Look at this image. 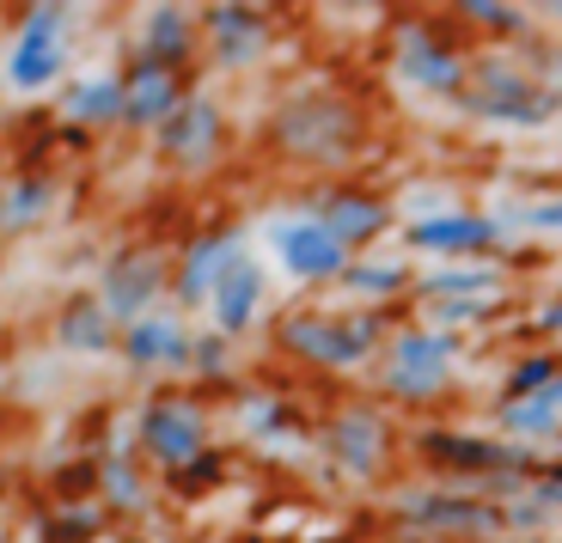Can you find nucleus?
Masks as SVG:
<instances>
[{
  "label": "nucleus",
  "instance_id": "obj_1",
  "mask_svg": "<svg viewBox=\"0 0 562 543\" xmlns=\"http://www.w3.org/2000/svg\"><path fill=\"white\" fill-rule=\"evenodd\" d=\"M56 31H61L56 7H37V13L25 19V31H19V43H13V61H7V86H13V92H43L49 80H61L68 43H61Z\"/></svg>",
  "mask_w": 562,
  "mask_h": 543
},
{
  "label": "nucleus",
  "instance_id": "obj_2",
  "mask_svg": "<svg viewBox=\"0 0 562 543\" xmlns=\"http://www.w3.org/2000/svg\"><path fill=\"white\" fill-rule=\"evenodd\" d=\"M276 251H281V263H288V275L324 281V275L342 269V251H349V245H342L324 220H281L276 226Z\"/></svg>",
  "mask_w": 562,
  "mask_h": 543
},
{
  "label": "nucleus",
  "instance_id": "obj_3",
  "mask_svg": "<svg viewBox=\"0 0 562 543\" xmlns=\"http://www.w3.org/2000/svg\"><path fill=\"white\" fill-rule=\"evenodd\" d=\"M288 342L312 361H330V366H355L367 349H373V324H318V318H300L288 324Z\"/></svg>",
  "mask_w": 562,
  "mask_h": 543
},
{
  "label": "nucleus",
  "instance_id": "obj_4",
  "mask_svg": "<svg viewBox=\"0 0 562 543\" xmlns=\"http://www.w3.org/2000/svg\"><path fill=\"white\" fill-rule=\"evenodd\" d=\"M447 366H452V336H404L392 349V378H397V391H435L440 378H447Z\"/></svg>",
  "mask_w": 562,
  "mask_h": 543
},
{
  "label": "nucleus",
  "instance_id": "obj_5",
  "mask_svg": "<svg viewBox=\"0 0 562 543\" xmlns=\"http://www.w3.org/2000/svg\"><path fill=\"white\" fill-rule=\"evenodd\" d=\"M147 452L166 464H190L202 452V421L196 409H183V404H154L147 409Z\"/></svg>",
  "mask_w": 562,
  "mask_h": 543
},
{
  "label": "nucleus",
  "instance_id": "obj_6",
  "mask_svg": "<svg viewBox=\"0 0 562 543\" xmlns=\"http://www.w3.org/2000/svg\"><path fill=\"white\" fill-rule=\"evenodd\" d=\"M257 299H263V269L239 257V263L226 269V281L214 287V318H221V330H245L257 318Z\"/></svg>",
  "mask_w": 562,
  "mask_h": 543
},
{
  "label": "nucleus",
  "instance_id": "obj_7",
  "mask_svg": "<svg viewBox=\"0 0 562 543\" xmlns=\"http://www.w3.org/2000/svg\"><path fill=\"white\" fill-rule=\"evenodd\" d=\"M245 257V245L239 238H209V245H196L190 251V263H183V299H214V287L226 281V269Z\"/></svg>",
  "mask_w": 562,
  "mask_h": 543
},
{
  "label": "nucleus",
  "instance_id": "obj_8",
  "mask_svg": "<svg viewBox=\"0 0 562 543\" xmlns=\"http://www.w3.org/2000/svg\"><path fill=\"white\" fill-rule=\"evenodd\" d=\"M154 287H159V257H147V251L123 257V263L104 275V312H140Z\"/></svg>",
  "mask_w": 562,
  "mask_h": 543
},
{
  "label": "nucleus",
  "instance_id": "obj_9",
  "mask_svg": "<svg viewBox=\"0 0 562 543\" xmlns=\"http://www.w3.org/2000/svg\"><path fill=\"white\" fill-rule=\"evenodd\" d=\"M495 226L477 220V214H440V220H422L416 233H409V245H422V251H471V245H490Z\"/></svg>",
  "mask_w": 562,
  "mask_h": 543
},
{
  "label": "nucleus",
  "instance_id": "obj_10",
  "mask_svg": "<svg viewBox=\"0 0 562 543\" xmlns=\"http://www.w3.org/2000/svg\"><path fill=\"white\" fill-rule=\"evenodd\" d=\"M214 128H221V123H214L209 104H183V111L166 123V147L178 159H190V166H202V159L214 154Z\"/></svg>",
  "mask_w": 562,
  "mask_h": 543
},
{
  "label": "nucleus",
  "instance_id": "obj_11",
  "mask_svg": "<svg viewBox=\"0 0 562 543\" xmlns=\"http://www.w3.org/2000/svg\"><path fill=\"white\" fill-rule=\"evenodd\" d=\"M397 73L416 86H452L459 80V61L447 56V49H435L428 37H404V49H397Z\"/></svg>",
  "mask_w": 562,
  "mask_h": 543
},
{
  "label": "nucleus",
  "instance_id": "obj_12",
  "mask_svg": "<svg viewBox=\"0 0 562 543\" xmlns=\"http://www.w3.org/2000/svg\"><path fill=\"white\" fill-rule=\"evenodd\" d=\"M171 104H178V86L166 68H140L128 80V116L135 123H159V116H171Z\"/></svg>",
  "mask_w": 562,
  "mask_h": 543
},
{
  "label": "nucleus",
  "instance_id": "obj_13",
  "mask_svg": "<svg viewBox=\"0 0 562 543\" xmlns=\"http://www.w3.org/2000/svg\"><path fill=\"white\" fill-rule=\"evenodd\" d=\"M128 354H135L140 366H171V361H183L190 354V342H183V330L178 324H135L128 330Z\"/></svg>",
  "mask_w": 562,
  "mask_h": 543
},
{
  "label": "nucleus",
  "instance_id": "obj_14",
  "mask_svg": "<svg viewBox=\"0 0 562 543\" xmlns=\"http://www.w3.org/2000/svg\"><path fill=\"white\" fill-rule=\"evenodd\" d=\"M128 86H116V80H80L68 98H61V111L68 116H80V123H92V116H116V111H128Z\"/></svg>",
  "mask_w": 562,
  "mask_h": 543
},
{
  "label": "nucleus",
  "instance_id": "obj_15",
  "mask_svg": "<svg viewBox=\"0 0 562 543\" xmlns=\"http://www.w3.org/2000/svg\"><path fill=\"white\" fill-rule=\"evenodd\" d=\"M409 519H428V525H502V507H477V501H409Z\"/></svg>",
  "mask_w": 562,
  "mask_h": 543
},
{
  "label": "nucleus",
  "instance_id": "obj_16",
  "mask_svg": "<svg viewBox=\"0 0 562 543\" xmlns=\"http://www.w3.org/2000/svg\"><path fill=\"white\" fill-rule=\"evenodd\" d=\"M214 31H221V56H226V61H251L257 49H263V31H257V19L239 13V7H221V13H214Z\"/></svg>",
  "mask_w": 562,
  "mask_h": 543
},
{
  "label": "nucleus",
  "instance_id": "obj_17",
  "mask_svg": "<svg viewBox=\"0 0 562 543\" xmlns=\"http://www.w3.org/2000/svg\"><path fill=\"white\" fill-rule=\"evenodd\" d=\"M471 111L502 116V123H544V116H550V98H532L526 86H502V98H471Z\"/></svg>",
  "mask_w": 562,
  "mask_h": 543
},
{
  "label": "nucleus",
  "instance_id": "obj_18",
  "mask_svg": "<svg viewBox=\"0 0 562 543\" xmlns=\"http://www.w3.org/2000/svg\"><path fill=\"white\" fill-rule=\"evenodd\" d=\"M380 220H385L380 202H367V195H342L337 208H330V220H324V226H330V233H337L342 245H349V238H367Z\"/></svg>",
  "mask_w": 562,
  "mask_h": 543
},
{
  "label": "nucleus",
  "instance_id": "obj_19",
  "mask_svg": "<svg viewBox=\"0 0 562 543\" xmlns=\"http://www.w3.org/2000/svg\"><path fill=\"white\" fill-rule=\"evenodd\" d=\"M373 421H342L337 428V452H342V464H355V471H373V464H380V440H373Z\"/></svg>",
  "mask_w": 562,
  "mask_h": 543
},
{
  "label": "nucleus",
  "instance_id": "obj_20",
  "mask_svg": "<svg viewBox=\"0 0 562 543\" xmlns=\"http://www.w3.org/2000/svg\"><path fill=\"white\" fill-rule=\"evenodd\" d=\"M428 452L435 459H459V464H526L520 452H507V446H477V440H428Z\"/></svg>",
  "mask_w": 562,
  "mask_h": 543
},
{
  "label": "nucleus",
  "instance_id": "obj_21",
  "mask_svg": "<svg viewBox=\"0 0 562 543\" xmlns=\"http://www.w3.org/2000/svg\"><path fill=\"white\" fill-rule=\"evenodd\" d=\"M422 287L435 293V299H464V293H477V287H495L490 269H440V275H428Z\"/></svg>",
  "mask_w": 562,
  "mask_h": 543
},
{
  "label": "nucleus",
  "instance_id": "obj_22",
  "mask_svg": "<svg viewBox=\"0 0 562 543\" xmlns=\"http://www.w3.org/2000/svg\"><path fill=\"white\" fill-rule=\"evenodd\" d=\"M61 342H74V349H104V342H111V336H104V306L68 312V324H61Z\"/></svg>",
  "mask_w": 562,
  "mask_h": 543
},
{
  "label": "nucleus",
  "instance_id": "obj_23",
  "mask_svg": "<svg viewBox=\"0 0 562 543\" xmlns=\"http://www.w3.org/2000/svg\"><path fill=\"white\" fill-rule=\"evenodd\" d=\"M562 416V378H557V391H538L532 404H514L507 409V428H544V421H557Z\"/></svg>",
  "mask_w": 562,
  "mask_h": 543
},
{
  "label": "nucleus",
  "instance_id": "obj_24",
  "mask_svg": "<svg viewBox=\"0 0 562 543\" xmlns=\"http://www.w3.org/2000/svg\"><path fill=\"white\" fill-rule=\"evenodd\" d=\"M183 13H178V7H166V13H154V56H159V49H166V56H178V49H183Z\"/></svg>",
  "mask_w": 562,
  "mask_h": 543
},
{
  "label": "nucleus",
  "instance_id": "obj_25",
  "mask_svg": "<svg viewBox=\"0 0 562 543\" xmlns=\"http://www.w3.org/2000/svg\"><path fill=\"white\" fill-rule=\"evenodd\" d=\"M37 208H43V183H19V195L0 202V220H31Z\"/></svg>",
  "mask_w": 562,
  "mask_h": 543
},
{
  "label": "nucleus",
  "instance_id": "obj_26",
  "mask_svg": "<svg viewBox=\"0 0 562 543\" xmlns=\"http://www.w3.org/2000/svg\"><path fill=\"white\" fill-rule=\"evenodd\" d=\"M349 281H355V287H367V293H392L404 275H397V269H349Z\"/></svg>",
  "mask_w": 562,
  "mask_h": 543
},
{
  "label": "nucleus",
  "instance_id": "obj_27",
  "mask_svg": "<svg viewBox=\"0 0 562 543\" xmlns=\"http://www.w3.org/2000/svg\"><path fill=\"white\" fill-rule=\"evenodd\" d=\"M538 378H550V361H526L520 373H514V385H507V391H514V397H520V391H538Z\"/></svg>",
  "mask_w": 562,
  "mask_h": 543
},
{
  "label": "nucleus",
  "instance_id": "obj_28",
  "mask_svg": "<svg viewBox=\"0 0 562 543\" xmlns=\"http://www.w3.org/2000/svg\"><path fill=\"white\" fill-rule=\"evenodd\" d=\"M526 220H532V226H544V233H562V202H544V208H532Z\"/></svg>",
  "mask_w": 562,
  "mask_h": 543
},
{
  "label": "nucleus",
  "instance_id": "obj_29",
  "mask_svg": "<svg viewBox=\"0 0 562 543\" xmlns=\"http://www.w3.org/2000/svg\"><path fill=\"white\" fill-rule=\"evenodd\" d=\"M538 495H544V501H557V507H562V476H550V483H538Z\"/></svg>",
  "mask_w": 562,
  "mask_h": 543
},
{
  "label": "nucleus",
  "instance_id": "obj_30",
  "mask_svg": "<svg viewBox=\"0 0 562 543\" xmlns=\"http://www.w3.org/2000/svg\"><path fill=\"white\" fill-rule=\"evenodd\" d=\"M544 330H562V306H550V312H544Z\"/></svg>",
  "mask_w": 562,
  "mask_h": 543
}]
</instances>
